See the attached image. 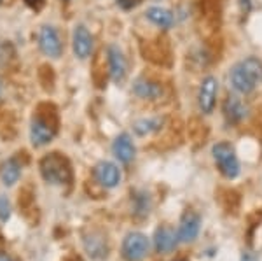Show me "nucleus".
I'll use <instances>...</instances> for the list:
<instances>
[{"instance_id":"nucleus-1","label":"nucleus","mask_w":262,"mask_h":261,"mask_svg":"<svg viewBox=\"0 0 262 261\" xmlns=\"http://www.w3.org/2000/svg\"><path fill=\"white\" fill-rule=\"evenodd\" d=\"M229 83L236 95H250L262 83V62L255 56H247L234 63L229 72Z\"/></svg>"},{"instance_id":"nucleus-2","label":"nucleus","mask_w":262,"mask_h":261,"mask_svg":"<svg viewBox=\"0 0 262 261\" xmlns=\"http://www.w3.org/2000/svg\"><path fill=\"white\" fill-rule=\"evenodd\" d=\"M40 175L49 184H67L72 179L70 163L63 154L51 153L40 159Z\"/></svg>"},{"instance_id":"nucleus-3","label":"nucleus","mask_w":262,"mask_h":261,"mask_svg":"<svg viewBox=\"0 0 262 261\" xmlns=\"http://www.w3.org/2000/svg\"><path fill=\"white\" fill-rule=\"evenodd\" d=\"M212 156L217 163L219 170L226 179H236L242 172L239 159L236 156V151L229 142H217L212 147Z\"/></svg>"},{"instance_id":"nucleus-4","label":"nucleus","mask_w":262,"mask_h":261,"mask_svg":"<svg viewBox=\"0 0 262 261\" xmlns=\"http://www.w3.org/2000/svg\"><path fill=\"white\" fill-rule=\"evenodd\" d=\"M37 44L44 56L58 60L63 54V42L60 37V32L53 25H42L37 33Z\"/></svg>"},{"instance_id":"nucleus-5","label":"nucleus","mask_w":262,"mask_h":261,"mask_svg":"<svg viewBox=\"0 0 262 261\" xmlns=\"http://www.w3.org/2000/svg\"><path fill=\"white\" fill-rule=\"evenodd\" d=\"M150 249V242L140 231L128 233L122 240V256L128 261H142Z\"/></svg>"},{"instance_id":"nucleus-6","label":"nucleus","mask_w":262,"mask_h":261,"mask_svg":"<svg viewBox=\"0 0 262 261\" xmlns=\"http://www.w3.org/2000/svg\"><path fill=\"white\" fill-rule=\"evenodd\" d=\"M219 95V79L215 75H206L200 84L198 91V107L203 114H212Z\"/></svg>"},{"instance_id":"nucleus-7","label":"nucleus","mask_w":262,"mask_h":261,"mask_svg":"<svg viewBox=\"0 0 262 261\" xmlns=\"http://www.w3.org/2000/svg\"><path fill=\"white\" fill-rule=\"evenodd\" d=\"M107 65L112 81L116 84L124 83L126 75H128V60L117 44H111L107 48Z\"/></svg>"},{"instance_id":"nucleus-8","label":"nucleus","mask_w":262,"mask_h":261,"mask_svg":"<svg viewBox=\"0 0 262 261\" xmlns=\"http://www.w3.org/2000/svg\"><path fill=\"white\" fill-rule=\"evenodd\" d=\"M95 42H93V35L90 33L84 25H75L74 32H72V51L74 56L79 60H88L93 53Z\"/></svg>"},{"instance_id":"nucleus-9","label":"nucleus","mask_w":262,"mask_h":261,"mask_svg":"<svg viewBox=\"0 0 262 261\" xmlns=\"http://www.w3.org/2000/svg\"><path fill=\"white\" fill-rule=\"evenodd\" d=\"M93 174H95L96 183H98L100 186L107 188V189L119 186L121 179H122L121 168L112 162H100L98 165L95 167Z\"/></svg>"},{"instance_id":"nucleus-10","label":"nucleus","mask_w":262,"mask_h":261,"mask_svg":"<svg viewBox=\"0 0 262 261\" xmlns=\"http://www.w3.org/2000/svg\"><path fill=\"white\" fill-rule=\"evenodd\" d=\"M201 230V216L192 210H187V212L182 216L179 230H177V235H179V240L184 244L194 242L200 235Z\"/></svg>"},{"instance_id":"nucleus-11","label":"nucleus","mask_w":262,"mask_h":261,"mask_svg":"<svg viewBox=\"0 0 262 261\" xmlns=\"http://www.w3.org/2000/svg\"><path fill=\"white\" fill-rule=\"evenodd\" d=\"M112 153L116 159L122 165H129L135 159V154H137V147H135V142L131 138L129 133H119L112 142Z\"/></svg>"},{"instance_id":"nucleus-12","label":"nucleus","mask_w":262,"mask_h":261,"mask_svg":"<svg viewBox=\"0 0 262 261\" xmlns=\"http://www.w3.org/2000/svg\"><path fill=\"white\" fill-rule=\"evenodd\" d=\"M56 135V128L44 117H35L30 125V140L35 147L48 146Z\"/></svg>"},{"instance_id":"nucleus-13","label":"nucleus","mask_w":262,"mask_h":261,"mask_svg":"<svg viewBox=\"0 0 262 261\" xmlns=\"http://www.w3.org/2000/svg\"><path fill=\"white\" fill-rule=\"evenodd\" d=\"M247 105L238 95H229L226 100H224V105H222V112H224V117L229 125H238L247 117Z\"/></svg>"},{"instance_id":"nucleus-14","label":"nucleus","mask_w":262,"mask_h":261,"mask_svg":"<svg viewBox=\"0 0 262 261\" xmlns=\"http://www.w3.org/2000/svg\"><path fill=\"white\" fill-rule=\"evenodd\" d=\"M131 91L142 100H158L163 95V88L161 84H158L156 81H150L147 77H138L135 79Z\"/></svg>"},{"instance_id":"nucleus-15","label":"nucleus","mask_w":262,"mask_h":261,"mask_svg":"<svg viewBox=\"0 0 262 261\" xmlns=\"http://www.w3.org/2000/svg\"><path fill=\"white\" fill-rule=\"evenodd\" d=\"M179 235L175 233V230L170 228V226H161V228L156 230L154 233V247L158 252H171L179 244Z\"/></svg>"},{"instance_id":"nucleus-16","label":"nucleus","mask_w":262,"mask_h":261,"mask_svg":"<svg viewBox=\"0 0 262 261\" xmlns=\"http://www.w3.org/2000/svg\"><path fill=\"white\" fill-rule=\"evenodd\" d=\"M145 18L149 19L152 25H156L158 28H163V30H170L173 25H175V16H173V12L161 6H150L149 9L145 11Z\"/></svg>"},{"instance_id":"nucleus-17","label":"nucleus","mask_w":262,"mask_h":261,"mask_svg":"<svg viewBox=\"0 0 262 261\" xmlns=\"http://www.w3.org/2000/svg\"><path fill=\"white\" fill-rule=\"evenodd\" d=\"M163 126V119L161 117H142V119L135 121L133 125V132L137 133L138 137H145L150 135V133L161 130Z\"/></svg>"},{"instance_id":"nucleus-18","label":"nucleus","mask_w":262,"mask_h":261,"mask_svg":"<svg viewBox=\"0 0 262 261\" xmlns=\"http://www.w3.org/2000/svg\"><path fill=\"white\" fill-rule=\"evenodd\" d=\"M21 177V165L16 159H9L6 165L0 170V179L6 186H12V184L18 183V179Z\"/></svg>"},{"instance_id":"nucleus-19","label":"nucleus","mask_w":262,"mask_h":261,"mask_svg":"<svg viewBox=\"0 0 262 261\" xmlns=\"http://www.w3.org/2000/svg\"><path fill=\"white\" fill-rule=\"evenodd\" d=\"M86 249L93 258H103V256H107V246H105L103 238H91V246L86 244Z\"/></svg>"},{"instance_id":"nucleus-20","label":"nucleus","mask_w":262,"mask_h":261,"mask_svg":"<svg viewBox=\"0 0 262 261\" xmlns=\"http://www.w3.org/2000/svg\"><path fill=\"white\" fill-rule=\"evenodd\" d=\"M135 212L142 214V216H145V214H149V209H150V200H149V195H145V193H142V195H138L137 198H135Z\"/></svg>"},{"instance_id":"nucleus-21","label":"nucleus","mask_w":262,"mask_h":261,"mask_svg":"<svg viewBox=\"0 0 262 261\" xmlns=\"http://www.w3.org/2000/svg\"><path fill=\"white\" fill-rule=\"evenodd\" d=\"M11 217V204L6 196H0V219L7 221Z\"/></svg>"},{"instance_id":"nucleus-22","label":"nucleus","mask_w":262,"mask_h":261,"mask_svg":"<svg viewBox=\"0 0 262 261\" xmlns=\"http://www.w3.org/2000/svg\"><path fill=\"white\" fill-rule=\"evenodd\" d=\"M140 4V0H117V6L122 7V9H131V7H135V6H138Z\"/></svg>"},{"instance_id":"nucleus-23","label":"nucleus","mask_w":262,"mask_h":261,"mask_svg":"<svg viewBox=\"0 0 262 261\" xmlns=\"http://www.w3.org/2000/svg\"><path fill=\"white\" fill-rule=\"evenodd\" d=\"M25 4H27V6L33 11H40L42 6L46 4V0H25Z\"/></svg>"},{"instance_id":"nucleus-24","label":"nucleus","mask_w":262,"mask_h":261,"mask_svg":"<svg viewBox=\"0 0 262 261\" xmlns=\"http://www.w3.org/2000/svg\"><path fill=\"white\" fill-rule=\"evenodd\" d=\"M239 6H242V11L245 14H248L252 11V0H239Z\"/></svg>"},{"instance_id":"nucleus-25","label":"nucleus","mask_w":262,"mask_h":261,"mask_svg":"<svg viewBox=\"0 0 262 261\" xmlns=\"http://www.w3.org/2000/svg\"><path fill=\"white\" fill-rule=\"evenodd\" d=\"M0 261H11L7 256H4V254H0Z\"/></svg>"},{"instance_id":"nucleus-26","label":"nucleus","mask_w":262,"mask_h":261,"mask_svg":"<svg viewBox=\"0 0 262 261\" xmlns=\"http://www.w3.org/2000/svg\"><path fill=\"white\" fill-rule=\"evenodd\" d=\"M0 4H2V0H0Z\"/></svg>"}]
</instances>
